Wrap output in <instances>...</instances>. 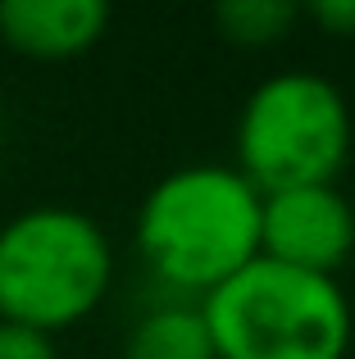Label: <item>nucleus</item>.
<instances>
[{
  "instance_id": "nucleus-1",
  "label": "nucleus",
  "mask_w": 355,
  "mask_h": 359,
  "mask_svg": "<svg viewBox=\"0 0 355 359\" xmlns=\"http://www.w3.org/2000/svg\"><path fill=\"white\" fill-rule=\"evenodd\" d=\"M260 205L232 164L173 168L137 210V255L178 300H201L260 255Z\"/></svg>"
},
{
  "instance_id": "nucleus-2",
  "label": "nucleus",
  "mask_w": 355,
  "mask_h": 359,
  "mask_svg": "<svg viewBox=\"0 0 355 359\" xmlns=\"http://www.w3.org/2000/svg\"><path fill=\"white\" fill-rule=\"evenodd\" d=\"M219 359H347L355 318L337 278L255 259L196 300Z\"/></svg>"
},
{
  "instance_id": "nucleus-3",
  "label": "nucleus",
  "mask_w": 355,
  "mask_h": 359,
  "mask_svg": "<svg viewBox=\"0 0 355 359\" xmlns=\"http://www.w3.org/2000/svg\"><path fill=\"white\" fill-rule=\"evenodd\" d=\"M114 282V245L73 205H32L0 228V318L55 337L96 314Z\"/></svg>"
},
{
  "instance_id": "nucleus-4",
  "label": "nucleus",
  "mask_w": 355,
  "mask_h": 359,
  "mask_svg": "<svg viewBox=\"0 0 355 359\" xmlns=\"http://www.w3.org/2000/svg\"><path fill=\"white\" fill-rule=\"evenodd\" d=\"M351 105L337 82L310 69H283L241 100L232 128V168L260 196L319 187L337 182L351 159Z\"/></svg>"
},
{
  "instance_id": "nucleus-5",
  "label": "nucleus",
  "mask_w": 355,
  "mask_h": 359,
  "mask_svg": "<svg viewBox=\"0 0 355 359\" xmlns=\"http://www.w3.org/2000/svg\"><path fill=\"white\" fill-rule=\"evenodd\" d=\"M355 250V205L337 182L269 191L260 205V255L287 269L337 278Z\"/></svg>"
},
{
  "instance_id": "nucleus-6",
  "label": "nucleus",
  "mask_w": 355,
  "mask_h": 359,
  "mask_svg": "<svg viewBox=\"0 0 355 359\" xmlns=\"http://www.w3.org/2000/svg\"><path fill=\"white\" fill-rule=\"evenodd\" d=\"M109 27L105 0H0V41L27 60H73Z\"/></svg>"
},
{
  "instance_id": "nucleus-7",
  "label": "nucleus",
  "mask_w": 355,
  "mask_h": 359,
  "mask_svg": "<svg viewBox=\"0 0 355 359\" xmlns=\"http://www.w3.org/2000/svg\"><path fill=\"white\" fill-rule=\"evenodd\" d=\"M123 359H219L196 300H160L123 337Z\"/></svg>"
},
{
  "instance_id": "nucleus-8",
  "label": "nucleus",
  "mask_w": 355,
  "mask_h": 359,
  "mask_svg": "<svg viewBox=\"0 0 355 359\" xmlns=\"http://www.w3.org/2000/svg\"><path fill=\"white\" fill-rule=\"evenodd\" d=\"M296 18H301V9H296L292 0H223V5L214 9L219 32L228 36L232 46H250V50L283 41L296 27Z\"/></svg>"
},
{
  "instance_id": "nucleus-9",
  "label": "nucleus",
  "mask_w": 355,
  "mask_h": 359,
  "mask_svg": "<svg viewBox=\"0 0 355 359\" xmlns=\"http://www.w3.org/2000/svg\"><path fill=\"white\" fill-rule=\"evenodd\" d=\"M0 359H60V351H55V337L0 318Z\"/></svg>"
},
{
  "instance_id": "nucleus-10",
  "label": "nucleus",
  "mask_w": 355,
  "mask_h": 359,
  "mask_svg": "<svg viewBox=\"0 0 355 359\" xmlns=\"http://www.w3.org/2000/svg\"><path fill=\"white\" fill-rule=\"evenodd\" d=\"M305 14L333 36H355V0H314Z\"/></svg>"
}]
</instances>
